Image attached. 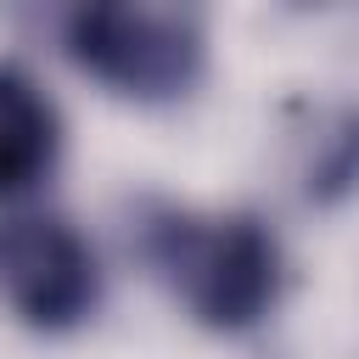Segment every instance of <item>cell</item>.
<instances>
[{"mask_svg": "<svg viewBox=\"0 0 359 359\" xmlns=\"http://www.w3.org/2000/svg\"><path fill=\"white\" fill-rule=\"evenodd\" d=\"M0 297L34 331H73L101 297L90 241L56 213L0 219Z\"/></svg>", "mask_w": 359, "mask_h": 359, "instance_id": "3957f363", "label": "cell"}, {"mask_svg": "<svg viewBox=\"0 0 359 359\" xmlns=\"http://www.w3.org/2000/svg\"><path fill=\"white\" fill-rule=\"evenodd\" d=\"M359 185V107H331L314 146H309V163H303V191L314 202H337Z\"/></svg>", "mask_w": 359, "mask_h": 359, "instance_id": "5b68a950", "label": "cell"}, {"mask_svg": "<svg viewBox=\"0 0 359 359\" xmlns=\"http://www.w3.org/2000/svg\"><path fill=\"white\" fill-rule=\"evenodd\" d=\"M151 269L208 331H247L280 297V247L252 213H180L163 208L140 236Z\"/></svg>", "mask_w": 359, "mask_h": 359, "instance_id": "6da1fadb", "label": "cell"}, {"mask_svg": "<svg viewBox=\"0 0 359 359\" xmlns=\"http://www.w3.org/2000/svg\"><path fill=\"white\" fill-rule=\"evenodd\" d=\"M56 146H62V118L50 95L17 62H0V196H17L34 180H45Z\"/></svg>", "mask_w": 359, "mask_h": 359, "instance_id": "277c9868", "label": "cell"}, {"mask_svg": "<svg viewBox=\"0 0 359 359\" xmlns=\"http://www.w3.org/2000/svg\"><path fill=\"white\" fill-rule=\"evenodd\" d=\"M67 56L129 101H174L202 79L208 28L191 6L107 0L67 17Z\"/></svg>", "mask_w": 359, "mask_h": 359, "instance_id": "7a4b0ae2", "label": "cell"}]
</instances>
